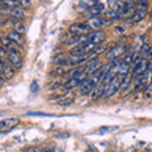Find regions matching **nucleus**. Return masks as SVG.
Masks as SVG:
<instances>
[{"mask_svg": "<svg viewBox=\"0 0 152 152\" xmlns=\"http://www.w3.org/2000/svg\"><path fill=\"white\" fill-rule=\"evenodd\" d=\"M99 81H100V79H99V76H98V74L95 72V74H93V75H90V76H88L85 80H83L81 83H80V93H81L83 95H88V94H90L93 91V89H94V86L96 85Z\"/></svg>", "mask_w": 152, "mask_h": 152, "instance_id": "obj_1", "label": "nucleus"}, {"mask_svg": "<svg viewBox=\"0 0 152 152\" xmlns=\"http://www.w3.org/2000/svg\"><path fill=\"white\" fill-rule=\"evenodd\" d=\"M127 51H128V46H126V45L114 46V47H112V48L107 52V58H108V61H113V60H117V58H122Z\"/></svg>", "mask_w": 152, "mask_h": 152, "instance_id": "obj_2", "label": "nucleus"}, {"mask_svg": "<svg viewBox=\"0 0 152 152\" xmlns=\"http://www.w3.org/2000/svg\"><path fill=\"white\" fill-rule=\"evenodd\" d=\"M8 62L10 64L15 70L20 69L23 65V57L20 53V50H13L8 51Z\"/></svg>", "mask_w": 152, "mask_h": 152, "instance_id": "obj_3", "label": "nucleus"}, {"mask_svg": "<svg viewBox=\"0 0 152 152\" xmlns=\"http://www.w3.org/2000/svg\"><path fill=\"white\" fill-rule=\"evenodd\" d=\"M108 23H110V20L107 18H104L102 15H96V17H90L88 19V22H86V24L89 26V28L91 31H96L99 29V28H102L103 26H105L108 24Z\"/></svg>", "mask_w": 152, "mask_h": 152, "instance_id": "obj_4", "label": "nucleus"}, {"mask_svg": "<svg viewBox=\"0 0 152 152\" xmlns=\"http://www.w3.org/2000/svg\"><path fill=\"white\" fill-rule=\"evenodd\" d=\"M69 32L74 36H81V34H86V33H90L91 29L89 28V26L86 23H74L71 24L69 28Z\"/></svg>", "mask_w": 152, "mask_h": 152, "instance_id": "obj_5", "label": "nucleus"}, {"mask_svg": "<svg viewBox=\"0 0 152 152\" xmlns=\"http://www.w3.org/2000/svg\"><path fill=\"white\" fill-rule=\"evenodd\" d=\"M119 85H121V76H115V77L108 84V86L105 89V93H104V96L110 98L114 94H117L118 91H119Z\"/></svg>", "mask_w": 152, "mask_h": 152, "instance_id": "obj_6", "label": "nucleus"}, {"mask_svg": "<svg viewBox=\"0 0 152 152\" xmlns=\"http://www.w3.org/2000/svg\"><path fill=\"white\" fill-rule=\"evenodd\" d=\"M102 67V62L98 57H90V60L88 61V64L85 65V71H86L88 76L95 74L96 71Z\"/></svg>", "mask_w": 152, "mask_h": 152, "instance_id": "obj_7", "label": "nucleus"}, {"mask_svg": "<svg viewBox=\"0 0 152 152\" xmlns=\"http://www.w3.org/2000/svg\"><path fill=\"white\" fill-rule=\"evenodd\" d=\"M19 123V119L18 118H7V119H3L1 122H0V132L1 133H5L8 131H10L12 128L18 124Z\"/></svg>", "mask_w": 152, "mask_h": 152, "instance_id": "obj_8", "label": "nucleus"}, {"mask_svg": "<svg viewBox=\"0 0 152 152\" xmlns=\"http://www.w3.org/2000/svg\"><path fill=\"white\" fill-rule=\"evenodd\" d=\"M105 10V7H104V4L102 3H95L94 5H91L89 9H86L85 10V13H86V15L90 17H96V15H100V14Z\"/></svg>", "mask_w": 152, "mask_h": 152, "instance_id": "obj_9", "label": "nucleus"}, {"mask_svg": "<svg viewBox=\"0 0 152 152\" xmlns=\"http://www.w3.org/2000/svg\"><path fill=\"white\" fill-rule=\"evenodd\" d=\"M147 61L148 60H146L145 57L142 58L138 64H137L134 67H132V77H136V76H138V75H142V74H145L146 72V69H147Z\"/></svg>", "mask_w": 152, "mask_h": 152, "instance_id": "obj_10", "label": "nucleus"}, {"mask_svg": "<svg viewBox=\"0 0 152 152\" xmlns=\"http://www.w3.org/2000/svg\"><path fill=\"white\" fill-rule=\"evenodd\" d=\"M108 7H109V10L119 14L127 5L122 1V0H108Z\"/></svg>", "mask_w": 152, "mask_h": 152, "instance_id": "obj_11", "label": "nucleus"}, {"mask_svg": "<svg viewBox=\"0 0 152 152\" xmlns=\"http://www.w3.org/2000/svg\"><path fill=\"white\" fill-rule=\"evenodd\" d=\"M7 37H8L10 41H13L15 45H18L19 47H20L22 45H24V43H26L24 36L20 34V33H18V32H15V31H10V32L8 33V36H7Z\"/></svg>", "mask_w": 152, "mask_h": 152, "instance_id": "obj_12", "label": "nucleus"}, {"mask_svg": "<svg viewBox=\"0 0 152 152\" xmlns=\"http://www.w3.org/2000/svg\"><path fill=\"white\" fill-rule=\"evenodd\" d=\"M105 89H107V86L104 85L102 81H99L96 85L94 86V89H93V94H91V98L94 99V100H96V99H99V98H102V96H104V93H105Z\"/></svg>", "mask_w": 152, "mask_h": 152, "instance_id": "obj_13", "label": "nucleus"}, {"mask_svg": "<svg viewBox=\"0 0 152 152\" xmlns=\"http://www.w3.org/2000/svg\"><path fill=\"white\" fill-rule=\"evenodd\" d=\"M105 41V33L100 29H96V31H93L91 32V37H90V42H93L95 45H99V43H103Z\"/></svg>", "mask_w": 152, "mask_h": 152, "instance_id": "obj_14", "label": "nucleus"}, {"mask_svg": "<svg viewBox=\"0 0 152 152\" xmlns=\"http://www.w3.org/2000/svg\"><path fill=\"white\" fill-rule=\"evenodd\" d=\"M0 42H1V45L4 48H5L7 51H13V50H19V46L18 45H15L13 41H10L9 38L7 37V36H4V37H1L0 38Z\"/></svg>", "mask_w": 152, "mask_h": 152, "instance_id": "obj_15", "label": "nucleus"}, {"mask_svg": "<svg viewBox=\"0 0 152 152\" xmlns=\"http://www.w3.org/2000/svg\"><path fill=\"white\" fill-rule=\"evenodd\" d=\"M5 12H7L10 17L15 18L17 20H20V19H24V18H26L24 12H23L20 8H9V9H5Z\"/></svg>", "mask_w": 152, "mask_h": 152, "instance_id": "obj_16", "label": "nucleus"}, {"mask_svg": "<svg viewBox=\"0 0 152 152\" xmlns=\"http://www.w3.org/2000/svg\"><path fill=\"white\" fill-rule=\"evenodd\" d=\"M146 15H147V10H145V9H137V10L133 12L131 18L133 23H140L146 18Z\"/></svg>", "mask_w": 152, "mask_h": 152, "instance_id": "obj_17", "label": "nucleus"}, {"mask_svg": "<svg viewBox=\"0 0 152 152\" xmlns=\"http://www.w3.org/2000/svg\"><path fill=\"white\" fill-rule=\"evenodd\" d=\"M107 48H108V46H107L105 42H103V43H99V45L95 46V48L89 53V57H96L98 55L103 53V52L105 51Z\"/></svg>", "mask_w": 152, "mask_h": 152, "instance_id": "obj_18", "label": "nucleus"}, {"mask_svg": "<svg viewBox=\"0 0 152 152\" xmlns=\"http://www.w3.org/2000/svg\"><path fill=\"white\" fill-rule=\"evenodd\" d=\"M66 60H67V55L60 53V55H56L53 58H52V64H55L57 66H65L66 65Z\"/></svg>", "mask_w": 152, "mask_h": 152, "instance_id": "obj_19", "label": "nucleus"}, {"mask_svg": "<svg viewBox=\"0 0 152 152\" xmlns=\"http://www.w3.org/2000/svg\"><path fill=\"white\" fill-rule=\"evenodd\" d=\"M79 85H80V80H77L76 77H74V76H71V79L67 80V81L65 83V89H66V90L75 89V88H77Z\"/></svg>", "mask_w": 152, "mask_h": 152, "instance_id": "obj_20", "label": "nucleus"}, {"mask_svg": "<svg viewBox=\"0 0 152 152\" xmlns=\"http://www.w3.org/2000/svg\"><path fill=\"white\" fill-rule=\"evenodd\" d=\"M75 100V98H74V95H65V96H62L58 100V104L61 107H66V105H70V104H72Z\"/></svg>", "mask_w": 152, "mask_h": 152, "instance_id": "obj_21", "label": "nucleus"}, {"mask_svg": "<svg viewBox=\"0 0 152 152\" xmlns=\"http://www.w3.org/2000/svg\"><path fill=\"white\" fill-rule=\"evenodd\" d=\"M13 31L20 33V34H24L26 33V27L23 26V23L20 20H13Z\"/></svg>", "mask_w": 152, "mask_h": 152, "instance_id": "obj_22", "label": "nucleus"}, {"mask_svg": "<svg viewBox=\"0 0 152 152\" xmlns=\"http://www.w3.org/2000/svg\"><path fill=\"white\" fill-rule=\"evenodd\" d=\"M134 55H136V52H126L124 56H123V58H122V62L124 64V65H127V66H131ZM129 69H131V67H129Z\"/></svg>", "mask_w": 152, "mask_h": 152, "instance_id": "obj_23", "label": "nucleus"}, {"mask_svg": "<svg viewBox=\"0 0 152 152\" xmlns=\"http://www.w3.org/2000/svg\"><path fill=\"white\" fill-rule=\"evenodd\" d=\"M104 18H107L109 19V20H117V19H119V14L115 13V12H112V10H107V12H104Z\"/></svg>", "mask_w": 152, "mask_h": 152, "instance_id": "obj_24", "label": "nucleus"}, {"mask_svg": "<svg viewBox=\"0 0 152 152\" xmlns=\"http://www.w3.org/2000/svg\"><path fill=\"white\" fill-rule=\"evenodd\" d=\"M95 3H98V1H95V0H81V1H80V7L86 10V9H89L91 5H94Z\"/></svg>", "mask_w": 152, "mask_h": 152, "instance_id": "obj_25", "label": "nucleus"}, {"mask_svg": "<svg viewBox=\"0 0 152 152\" xmlns=\"http://www.w3.org/2000/svg\"><path fill=\"white\" fill-rule=\"evenodd\" d=\"M0 60L3 61V62H5V61H8V51L4 48V47L0 45Z\"/></svg>", "mask_w": 152, "mask_h": 152, "instance_id": "obj_26", "label": "nucleus"}, {"mask_svg": "<svg viewBox=\"0 0 152 152\" xmlns=\"http://www.w3.org/2000/svg\"><path fill=\"white\" fill-rule=\"evenodd\" d=\"M136 5L138 7V9H145V10H147V9H148V1H147V0H138Z\"/></svg>", "mask_w": 152, "mask_h": 152, "instance_id": "obj_27", "label": "nucleus"}, {"mask_svg": "<svg viewBox=\"0 0 152 152\" xmlns=\"http://www.w3.org/2000/svg\"><path fill=\"white\" fill-rule=\"evenodd\" d=\"M122 1L124 3L127 7H134L136 4H137V1H138V0H122Z\"/></svg>", "mask_w": 152, "mask_h": 152, "instance_id": "obj_28", "label": "nucleus"}, {"mask_svg": "<svg viewBox=\"0 0 152 152\" xmlns=\"http://www.w3.org/2000/svg\"><path fill=\"white\" fill-rule=\"evenodd\" d=\"M26 152H42V151L38 148V147H29V148H28Z\"/></svg>", "mask_w": 152, "mask_h": 152, "instance_id": "obj_29", "label": "nucleus"}, {"mask_svg": "<svg viewBox=\"0 0 152 152\" xmlns=\"http://www.w3.org/2000/svg\"><path fill=\"white\" fill-rule=\"evenodd\" d=\"M46 152H57V151H53V150H52V151H51V150H50V151H46Z\"/></svg>", "mask_w": 152, "mask_h": 152, "instance_id": "obj_30", "label": "nucleus"}, {"mask_svg": "<svg viewBox=\"0 0 152 152\" xmlns=\"http://www.w3.org/2000/svg\"><path fill=\"white\" fill-rule=\"evenodd\" d=\"M1 1H4V0H0V3H1Z\"/></svg>", "mask_w": 152, "mask_h": 152, "instance_id": "obj_31", "label": "nucleus"}]
</instances>
